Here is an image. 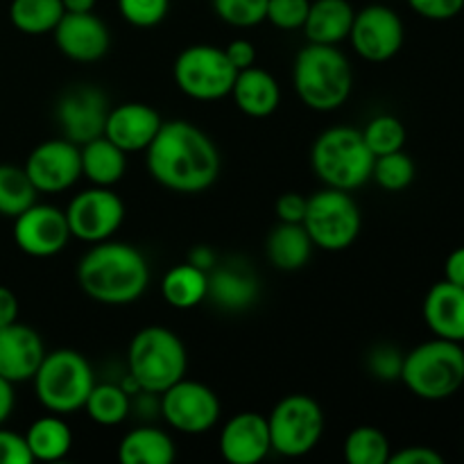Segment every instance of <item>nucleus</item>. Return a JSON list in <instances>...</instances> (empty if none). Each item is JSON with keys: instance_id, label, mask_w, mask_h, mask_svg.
<instances>
[{"instance_id": "47", "label": "nucleus", "mask_w": 464, "mask_h": 464, "mask_svg": "<svg viewBox=\"0 0 464 464\" xmlns=\"http://www.w3.org/2000/svg\"><path fill=\"white\" fill-rule=\"evenodd\" d=\"M16 406V394H14V383L0 376V426L9 420Z\"/></svg>"}, {"instance_id": "30", "label": "nucleus", "mask_w": 464, "mask_h": 464, "mask_svg": "<svg viewBox=\"0 0 464 464\" xmlns=\"http://www.w3.org/2000/svg\"><path fill=\"white\" fill-rule=\"evenodd\" d=\"M62 0H12L9 21L18 32L30 36L50 34L63 16Z\"/></svg>"}, {"instance_id": "21", "label": "nucleus", "mask_w": 464, "mask_h": 464, "mask_svg": "<svg viewBox=\"0 0 464 464\" xmlns=\"http://www.w3.org/2000/svg\"><path fill=\"white\" fill-rule=\"evenodd\" d=\"M208 275L207 299H211L213 306L227 313H243L254 306L261 293L258 276L252 267L243 266L238 261L216 263Z\"/></svg>"}, {"instance_id": "39", "label": "nucleus", "mask_w": 464, "mask_h": 464, "mask_svg": "<svg viewBox=\"0 0 464 464\" xmlns=\"http://www.w3.org/2000/svg\"><path fill=\"white\" fill-rule=\"evenodd\" d=\"M403 353L392 344H379L367 356V370L379 381H401Z\"/></svg>"}, {"instance_id": "42", "label": "nucleus", "mask_w": 464, "mask_h": 464, "mask_svg": "<svg viewBox=\"0 0 464 464\" xmlns=\"http://www.w3.org/2000/svg\"><path fill=\"white\" fill-rule=\"evenodd\" d=\"M306 207L308 198H304L302 193H295V190H288V193L279 195V199H276V218L281 222H304Z\"/></svg>"}, {"instance_id": "35", "label": "nucleus", "mask_w": 464, "mask_h": 464, "mask_svg": "<svg viewBox=\"0 0 464 464\" xmlns=\"http://www.w3.org/2000/svg\"><path fill=\"white\" fill-rule=\"evenodd\" d=\"M362 139H365L367 148L372 150L374 157H383V154L403 150V145H406V127L392 113H379L365 125Z\"/></svg>"}, {"instance_id": "22", "label": "nucleus", "mask_w": 464, "mask_h": 464, "mask_svg": "<svg viewBox=\"0 0 464 464\" xmlns=\"http://www.w3.org/2000/svg\"><path fill=\"white\" fill-rule=\"evenodd\" d=\"M424 322L435 338L464 344V288L451 281H438L424 297Z\"/></svg>"}, {"instance_id": "48", "label": "nucleus", "mask_w": 464, "mask_h": 464, "mask_svg": "<svg viewBox=\"0 0 464 464\" xmlns=\"http://www.w3.org/2000/svg\"><path fill=\"white\" fill-rule=\"evenodd\" d=\"M188 263H193V266L199 267V270L208 272L218 263V256L208 245H198V247H193L188 252Z\"/></svg>"}, {"instance_id": "44", "label": "nucleus", "mask_w": 464, "mask_h": 464, "mask_svg": "<svg viewBox=\"0 0 464 464\" xmlns=\"http://www.w3.org/2000/svg\"><path fill=\"white\" fill-rule=\"evenodd\" d=\"M390 464H444V458L430 447H406L390 456Z\"/></svg>"}, {"instance_id": "40", "label": "nucleus", "mask_w": 464, "mask_h": 464, "mask_svg": "<svg viewBox=\"0 0 464 464\" xmlns=\"http://www.w3.org/2000/svg\"><path fill=\"white\" fill-rule=\"evenodd\" d=\"M408 5L429 21H451L464 9V0H408Z\"/></svg>"}, {"instance_id": "20", "label": "nucleus", "mask_w": 464, "mask_h": 464, "mask_svg": "<svg viewBox=\"0 0 464 464\" xmlns=\"http://www.w3.org/2000/svg\"><path fill=\"white\" fill-rule=\"evenodd\" d=\"M163 118L154 107L145 102H122L109 109L104 136L116 143L122 152H140L148 150L157 136Z\"/></svg>"}, {"instance_id": "45", "label": "nucleus", "mask_w": 464, "mask_h": 464, "mask_svg": "<svg viewBox=\"0 0 464 464\" xmlns=\"http://www.w3.org/2000/svg\"><path fill=\"white\" fill-rule=\"evenodd\" d=\"M444 279L464 288V247H456L444 263Z\"/></svg>"}, {"instance_id": "24", "label": "nucleus", "mask_w": 464, "mask_h": 464, "mask_svg": "<svg viewBox=\"0 0 464 464\" xmlns=\"http://www.w3.org/2000/svg\"><path fill=\"white\" fill-rule=\"evenodd\" d=\"M315 249L304 222H276L266 238L267 261L281 272H297L311 261Z\"/></svg>"}, {"instance_id": "1", "label": "nucleus", "mask_w": 464, "mask_h": 464, "mask_svg": "<svg viewBox=\"0 0 464 464\" xmlns=\"http://www.w3.org/2000/svg\"><path fill=\"white\" fill-rule=\"evenodd\" d=\"M145 152L152 179L175 193H202L220 175L216 143L188 121H163Z\"/></svg>"}, {"instance_id": "18", "label": "nucleus", "mask_w": 464, "mask_h": 464, "mask_svg": "<svg viewBox=\"0 0 464 464\" xmlns=\"http://www.w3.org/2000/svg\"><path fill=\"white\" fill-rule=\"evenodd\" d=\"M220 456L231 464H258L272 451L267 417L261 412H238L220 430Z\"/></svg>"}, {"instance_id": "7", "label": "nucleus", "mask_w": 464, "mask_h": 464, "mask_svg": "<svg viewBox=\"0 0 464 464\" xmlns=\"http://www.w3.org/2000/svg\"><path fill=\"white\" fill-rule=\"evenodd\" d=\"M32 381L39 403L54 415L84 411L86 399L95 385L93 367L84 353L75 349H54L45 353Z\"/></svg>"}, {"instance_id": "31", "label": "nucleus", "mask_w": 464, "mask_h": 464, "mask_svg": "<svg viewBox=\"0 0 464 464\" xmlns=\"http://www.w3.org/2000/svg\"><path fill=\"white\" fill-rule=\"evenodd\" d=\"M84 411L95 424L118 426L131 415V394H127L125 388L118 383H95L86 399Z\"/></svg>"}, {"instance_id": "15", "label": "nucleus", "mask_w": 464, "mask_h": 464, "mask_svg": "<svg viewBox=\"0 0 464 464\" xmlns=\"http://www.w3.org/2000/svg\"><path fill=\"white\" fill-rule=\"evenodd\" d=\"M23 168L39 193H63V190L72 188L82 177L80 145L63 136L50 139L32 150Z\"/></svg>"}, {"instance_id": "37", "label": "nucleus", "mask_w": 464, "mask_h": 464, "mask_svg": "<svg viewBox=\"0 0 464 464\" xmlns=\"http://www.w3.org/2000/svg\"><path fill=\"white\" fill-rule=\"evenodd\" d=\"M118 12L130 25L154 27L170 12V0H118Z\"/></svg>"}, {"instance_id": "6", "label": "nucleus", "mask_w": 464, "mask_h": 464, "mask_svg": "<svg viewBox=\"0 0 464 464\" xmlns=\"http://www.w3.org/2000/svg\"><path fill=\"white\" fill-rule=\"evenodd\" d=\"M401 381L424 401H444L464 385V347L444 338H433L403 353Z\"/></svg>"}, {"instance_id": "5", "label": "nucleus", "mask_w": 464, "mask_h": 464, "mask_svg": "<svg viewBox=\"0 0 464 464\" xmlns=\"http://www.w3.org/2000/svg\"><path fill=\"white\" fill-rule=\"evenodd\" d=\"M188 370V353L175 331L166 326H145L131 338L127 349V374L145 392L161 394Z\"/></svg>"}, {"instance_id": "8", "label": "nucleus", "mask_w": 464, "mask_h": 464, "mask_svg": "<svg viewBox=\"0 0 464 464\" xmlns=\"http://www.w3.org/2000/svg\"><path fill=\"white\" fill-rule=\"evenodd\" d=\"M304 227L315 247L324 252H343L361 236L362 216L349 190L326 186L308 198Z\"/></svg>"}, {"instance_id": "10", "label": "nucleus", "mask_w": 464, "mask_h": 464, "mask_svg": "<svg viewBox=\"0 0 464 464\" xmlns=\"http://www.w3.org/2000/svg\"><path fill=\"white\" fill-rule=\"evenodd\" d=\"M172 75L181 93L199 102H213L231 95L238 71L227 59L225 48L195 44L177 54Z\"/></svg>"}, {"instance_id": "12", "label": "nucleus", "mask_w": 464, "mask_h": 464, "mask_svg": "<svg viewBox=\"0 0 464 464\" xmlns=\"http://www.w3.org/2000/svg\"><path fill=\"white\" fill-rule=\"evenodd\" d=\"M71 236L84 243L109 240L125 222V202L107 186H93L71 199L66 208Z\"/></svg>"}, {"instance_id": "14", "label": "nucleus", "mask_w": 464, "mask_h": 464, "mask_svg": "<svg viewBox=\"0 0 464 464\" xmlns=\"http://www.w3.org/2000/svg\"><path fill=\"white\" fill-rule=\"evenodd\" d=\"M66 211L50 204H32L14 218V243L32 258H50L63 252L71 240Z\"/></svg>"}, {"instance_id": "49", "label": "nucleus", "mask_w": 464, "mask_h": 464, "mask_svg": "<svg viewBox=\"0 0 464 464\" xmlns=\"http://www.w3.org/2000/svg\"><path fill=\"white\" fill-rule=\"evenodd\" d=\"M95 3H98V0H62L63 9H66V12H75V14L93 12Z\"/></svg>"}, {"instance_id": "34", "label": "nucleus", "mask_w": 464, "mask_h": 464, "mask_svg": "<svg viewBox=\"0 0 464 464\" xmlns=\"http://www.w3.org/2000/svg\"><path fill=\"white\" fill-rule=\"evenodd\" d=\"M415 161H412L403 150L383 154V157H376L374 168H372V179H374L381 188L388 190V193L406 190L408 186L415 181Z\"/></svg>"}, {"instance_id": "16", "label": "nucleus", "mask_w": 464, "mask_h": 464, "mask_svg": "<svg viewBox=\"0 0 464 464\" xmlns=\"http://www.w3.org/2000/svg\"><path fill=\"white\" fill-rule=\"evenodd\" d=\"M109 102L107 95L91 84H77L68 89L57 102V125L63 139L75 145L104 136Z\"/></svg>"}, {"instance_id": "25", "label": "nucleus", "mask_w": 464, "mask_h": 464, "mask_svg": "<svg viewBox=\"0 0 464 464\" xmlns=\"http://www.w3.org/2000/svg\"><path fill=\"white\" fill-rule=\"evenodd\" d=\"M353 16L356 9L349 0H313L302 30L311 44L338 45L349 39Z\"/></svg>"}, {"instance_id": "38", "label": "nucleus", "mask_w": 464, "mask_h": 464, "mask_svg": "<svg viewBox=\"0 0 464 464\" xmlns=\"http://www.w3.org/2000/svg\"><path fill=\"white\" fill-rule=\"evenodd\" d=\"M311 0H267L266 21L279 30H302Z\"/></svg>"}, {"instance_id": "46", "label": "nucleus", "mask_w": 464, "mask_h": 464, "mask_svg": "<svg viewBox=\"0 0 464 464\" xmlns=\"http://www.w3.org/2000/svg\"><path fill=\"white\" fill-rule=\"evenodd\" d=\"M18 322V297L9 288L0 285V326Z\"/></svg>"}, {"instance_id": "26", "label": "nucleus", "mask_w": 464, "mask_h": 464, "mask_svg": "<svg viewBox=\"0 0 464 464\" xmlns=\"http://www.w3.org/2000/svg\"><path fill=\"white\" fill-rule=\"evenodd\" d=\"M175 458V442L157 426L130 430L118 444V460L122 464H170Z\"/></svg>"}, {"instance_id": "36", "label": "nucleus", "mask_w": 464, "mask_h": 464, "mask_svg": "<svg viewBox=\"0 0 464 464\" xmlns=\"http://www.w3.org/2000/svg\"><path fill=\"white\" fill-rule=\"evenodd\" d=\"M213 12L231 27H254L266 21L267 0H211Z\"/></svg>"}, {"instance_id": "43", "label": "nucleus", "mask_w": 464, "mask_h": 464, "mask_svg": "<svg viewBox=\"0 0 464 464\" xmlns=\"http://www.w3.org/2000/svg\"><path fill=\"white\" fill-rule=\"evenodd\" d=\"M225 54L236 71H245V68L256 63V48H254L252 41L247 39L229 41V44L225 45Z\"/></svg>"}, {"instance_id": "17", "label": "nucleus", "mask_w": 464, "mask_h": 464, "mask_svg": "<svg viewBox=\"0 0 464 464\" xmlns=\"http://www.w3.org/2000/svg\"><path fill=\"white\" fill-rule=\"evenodd\" d=\"M54 44L63 57L72 62L91 63L102 59L111 45L107 23L93 12H63L62 21L53 30Z\"/></svg>"}, {"instance_id": "28", "label": "nucleus", "mask_w": 464, "mask_h": 464, "mask_svg": "<svg viewBox=\"0 0 464 464\" xmlns=\"http://www.w3.org/2000/svg\"><path fill=\"white\" fill-rule=\"evenodd\" d=\"M25 442L32 453V460L57 462L71 453L72 430L63 421V415L50 412V415L39 417V420L27 426Z\"/></svg>"}, {"instance_id": "27", "label": "nucleus", "mask_w": 464, "mask_h": 464, "mask_svg": "<svg viewBox=\"0 0 464 464\" xmlns=\"http://www.w3.org/2000/svg\"><path fill=\"white\" fill-rule=\"evenodd\" d=\"M80 154L82 177H86L93 186L111 188L113 184H118L125 177L127 152H122L107 136H98V139L80 145Z\"/></svg>"}, {"instance_id": "4", "label": "nucleus", "mask_w": 464, "mask_h": 464, "mask_svg": "<svg viewBox=\"0 0 464 464\" xmlns=\"http://www.w3.org/2000/svg\"><path fill=\"white\" fill-rule=\"evenodd\" d=\"M374 159L362 131L344 125L322 131L311 150V166L317 179L329 188L349 193L372 179Z\"/></svg>"}, {"instance_id": "11", "label": "nucleus", "mask_w": 464, "mask_h": 464, "mask_svg": "<svg viewBox=\"0 0 464 464\" xmlns=\"http://www.w3.org/2000/svg\"><path fill=\"white\" fill-rule=\"evenodd\" d=\"M159 415L177 433L202 435L220 420V399L208 385L184 376L159 394Z\"/></svg>"}, {"instance_id": "33", "label": "nucleus", "mask_w": 464, "mask_h": 464, "mask_svg": "<svg viewBox=\"0 0 464 464\" xmlns=\"http://www.w3.org/2000/svg\"><path fill=\"white\" fill-rule=\"evenodd\" d=\"M392 449L376 426H358L344 440V460L349 464H388Z\"/></svg>"}, {"instance_id": "3", "label": "nucleus", "mask_w": 464, "mask_h": 464, "mask_svg": "<svg viewBox=\"0 0 464 464\" xmlns=\"http://www.w3.org/2000/svg\"><path fill=\"white\" fill-rule=\"evenodd\" d=\"M293 84L308 109L322 113L335 111L352 95V63L338 45L308 41L295 57Z\"/></svg>"}, {"instance_id": "41", "label": "nucleus", "mask_w": 464, "mask_h": 464, "mask_svg": "<svg viewBox=\"0 0 464 464\" xmlns=\"http://www.w3.org/2000/svg\"><path fill=\"white\" fill-rule=\"evenodd\" d=\"M32 453L27 449L25 435L0 429V464H30Z\"/></svg>"}, {"instance_id": "32", "label": "nucleus", "mask_w": 464, "mask_h": 464, "mask_svg": "<svg viewBox=\"0 0 464 464\" xmlns=\"http://www.w3.org/2000/svg\"><path fill=\"white\" fill-rule=\"evenodd\" d=\"M36 195L39 190L30 181L25 168L9 166V163L0 166V216L14 220L36 202Z\"/></svg>"}, {"instance_id": "13", "label": "nucleus", "mask_w": 464, "mask_h": 464, "mask_svg": "<svg viewBox=\"0 0 464 464\" xmlns=\"http://www.w3.org/2000/svg\"><path fill=\"white\" fill-rule=\"evenodd\" d=\"M349 41L365 62L383 63L403 48L406 27L401 16L388 5H367L353 16Z\"/></svg>"}, {"instance_id": "9", "label": "nucleus", "mask_w": 464, "mask_h": 464, "mask_svg": "<svg viewBox=\"0 0 464 464\" xmlns=\"http://www.w3.org/2000/svg\"><path fill=\"white\" fill-rule=\"evenodd\" d=\"M272 451L284 458H304L324 435V411L308 394H288L267 417Z\"/></svg>"}, {"instance_id": "2", "label": "nucleus", "mask_w": 464, "mask_h": 464, "mask_svg": "<svg viewBox=\"0 0 464 464\" xmlns=\"http://www.w3.org/2000/svg\"><path fill=\"white\" fill-rule=\"evenodd\" d=\"M77 284L82 293L104 306H127L145 295L150 266L140 249L111 238L91 245L77 263Z\"/></svg>"}, {"instance_id": "19", "label": "nucleus", "mask_w": 464, "mask_h": 464, "mask_svg": "<svg viewBox=\"0 0 464 464\" xmlns=\"http://www.w3.org/2000/svg\"><path fill=\"white\" fill-rule=\"evenodd\" d=\"M44 356V340L32 326L21 322L0 326V376L9 383L16 385L34 379Z\"/></svg>"}, {"instance_id": "29", "label": "nucleus", "mask_w": 464, "mask_h": 464, "mask_svg": "<svg viewBox=\"0 0 464 464\" xmlns=\"http://www.w3.org/2000/svg\"><path fill=\"white\" fill-rule=\"evenodd\" d=\"M208 275L193 263H181L170 267L161 279V295L168 306L177 311H190L207 299Z\"/></svg>"}, {"instance_id": "23", "label": "nucleus", "mask_w": 464, "mask_h": 464, "mask_svg": "<svg viewBox=\"0 0 464 464\" xmlns=\"http://www.w3.org/2000/svg\"><path fill=\"white\" fill-rule=\"evenodd\" d=\"M231 95H234L236 107L249 118L272 116L281 102L279 82L275 80L272 72L256 66L238 71Z\"/></svg>"}]
</instances>
